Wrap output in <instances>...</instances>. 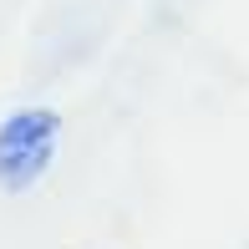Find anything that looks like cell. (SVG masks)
<instances>
[{
    "instance_id": "6da1fadb",
    "label": "cell",
    "mask_w": 249,
    "mask_h": 249,
    "mask_svg": "<svg viewBox=\"0 0 249 249\" xmlns=\"http://www.w3.org/2000/svg\"><path fill=\"white\" fill-rule=\"evenodd\" d=\"M56 142H61V122L46 107H26L0 127V188L5 194H26L31 183H41V173L51 168Z\"/></svg>"
}]
</instances>
